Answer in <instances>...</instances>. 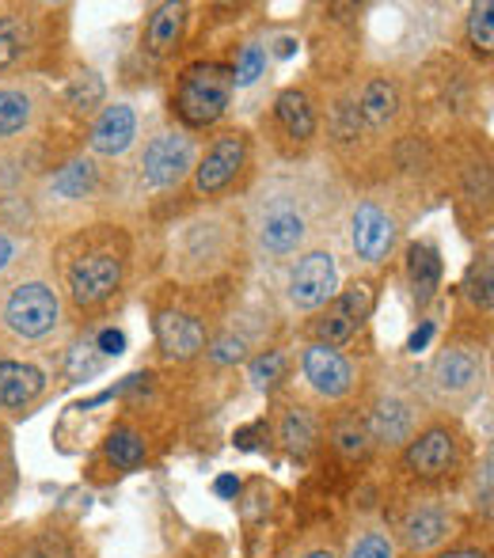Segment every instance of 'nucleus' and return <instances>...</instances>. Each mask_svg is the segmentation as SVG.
Returning <instances> with one entry per match:
<instances>
[{
    "label": "nucleus",
    "mask_w": 494,
    "mask_h": 558,
    "mask_svg": "<svg viewBox=\"0 0 494 558\" xmlns=\"http://www.w3.org/2000/svg\"><path fill=\"white\" fill-rule=\"evenodd\" d=\"M430 380H434V392L442 395V399H453V402L476 399L483 387V358L472 346H449V350L437 354L434 369H430Z\"/></svg>",
    "instance_id": "nucleus-11"
},
{
    "label": "nucleus",
    "mask_w": 494,
    "mask_h": 558,
    "mask_svg": "<svg viewBox=\"0 0 494 558\" xmlns=\"http://www.w3.org/2000/svg\"><path fill=\"white\" fill-rule=\"evenodd\" d=\"M46 392L42 369L27 361H0V410H23Z\"/></svg>",
    "instance_id": "nucleus-17"
},
{
    "label": "nucleus",
    "mask_w": 494,
    "mask_h": 558,
    "mask_svg": "<svg viewBox=\"0 0 494 558\" xmlns=\"http://www.w3.org/2000/svg\"><path fill=\"white\" fill-rule=\"evenodd\" d=\"M465 297L472 300L476 308L491 312L494 293H491V259H487V255H483L480 262H472V270H468V277H465Z\"/></svg>",
    "instance_id": "nucleus-30"
},
{
    "label": "nucleus",
    "mask_w": 494,
    "mask_h": 558,
    "mask_svg": "<svg viewBox=\"0 0 494 558\" xmlns=\"http://www.w3.org/2000/svg\"><path fill=\"white\" fill-rule=\"evenodd\" d=\"M157 343L172 361H190L206 350V327L187 312H160L157 315Z\"/></svg>",
    "instance_id": "nucleus-16"
},
{
    "label": "nucleus",
    "mask_w": 494,
    "mask_h": 558,
    "mask_svg": "<svg viewBox=\"0 0 494 558\" xmlns=\"http://www.w3.org/2000/svg\"><path fill=\"white\" fill-rule=\"evenodd\" d=\"M285 369H289L285 354L267 350V354H259V358H251V365H247V380H251L259 392H274V387L285 380Z\"/></svg>",
    "instance_id": "nucleus-29"
},
{
    "label": "nucleus",
    "mask_w": 494,
    "mask_h": 558,
    "mask_svg": "<svg viewBox=\"0 0 494 558\" xmlns=\"http://www.w3.org/2000/svg\"><path fill=\"white\" fill-rule=\"evenodd\" d=\"M122 285V259L111 251H91L69 266V297L76 308H99Z\"/></svg>",
    "instance_id": "nucleus-8"
},
{
    "label": "nucleus",
    "mask_w": 494,
    "mask_h": 558,
    "mask_svg": "<svg viewBox=\"0 0 494 558\" xmlns=\"http://www.w3.org/2000/svg\"><path fill=\"white\" fill-rule=\"evenodd\" d=\"M300 558H335V551L331 547H316V551H305Z\"/></svg>",
    "instance_id": "nucleus-44"
},
{
    "label": "nucleus",
    "mask_w": 494,
    "mask_h": 558,
    "mask_svg": "<svg viewBox=\"0 0 494 558\" xmlns=\"http://www.w3.org/2000/svg\"><path fill=\"white\" fill-rule=\"evenodd\" d=\"M183 30H187V4H157L149 15V27H145V46H149L152 58H168L175 46L183 42Z\"/></svg>",
    "instance_id": "nucleus-19"
},
{
    "label": "nucleus",
    "mask_w": 494,
    "mask_h": 558,
    "mask_svg": "<svg viewBox=\"0 0 494 558\" xmlns=\"http://www.w3.org/2000/svg\"><path fill=\"white\" fill-rule=\"evenodd\" d=\"M415 422H419V418H415V407L404 395H381V399L373 402V410H369L366 430H369V441H376V445L399 448L415 437Z\"/></svg>",
    "instance_id": "nucleus-14"
},
{
    "label": "nucleus",
    "mask_w": 494,
    "mask_h": 558,
    "mask_svg": "<svg viewBox=\"0 0 494 558\" xmlns=\"http://www.w3.org/2000/svg\"><path fill=\"white\" fill-rule=\"evenodd\" d=\"M259 433H267V422H255V425H247V430L236 433V437H233L236 448H255V445H259V441H255Z\"/></svg>",
    "instance_id": "nucleus-40"
},
{
    "label": "nucleus",
    "mask_w": 494,
    "mask_h": 558,
    "mask_svg": "<svg viewBox=\"0 0 494 558\" xmlns=\"http://www.w3.org/2000/svg\"><path fill=\"white\" fill-rule=\"evenodd\" d=\"M274 119H277V126L285 129V137H293V141L305 145L316 137V111L305 91H297V88L282 91L274 103Z\"/></svg>",
    "instance_id": "nucleus-20"
},
{
    "label": "nucleus",
    "mask_w": 494,
    "mask_h": 558,
    "mask_svg": "<svg viewBox=\"0 0 494 558\" xmlns=\"http://www.w3.org/2000/svg\"><path fill=\"white\" fill-rule=\"evenodd\" d=\"M247 164V137L240 129H229L218 141L206 149V157L195 164V194L202 198H213V194L229 190L236 183V175L244 172Z\"/></svg>",
    "instance_id": "nucleus-9"
},
{
    "label": "nucleus",
    "mask_w": 494,
    "mask_h": 558,
    "mask_svg": "<svg viewBox=\"0 0 494 558\" xmlns=\"http://www.w3.org/2000/svg\"><path fill=\"white\" fill-rule=\"evenodd\" d=\"M293 46H297V42H293V38H282V42H277V53H282V58H285V53H293Z\"/></svg>",
    "instance_id": "nucleus-45"
},
{
    "label": "nucleus",
    "mask_w": 494,
    "mask_h": 558,
    "mask_svg": "<svg viewBox=\"0 0 494 558\" xmlns=\"http://www.w3.org/2000/svg\"><path fill=\"white\" fill-rule=\"evenodd\" d=\"M331 445H335V452L346 456V460H361V456L373 448L369 430H366V418H358V414L335 418V422H331Z\"/></svg>",
    "instance_id": "nucleus-26"
},
{
    "label": "nucleus",
    "mask_w": 494,
    "mask_h": 558,
    "mask_svg": "<svg viewBox=\"0 0 494 558\" xmlns=\"http://www.w3.org/2000/svg\"><path fill=\"white\" fill-rule=\"evenodd\" d=\"M103 76H96V73H81V76H73L69 80V88H65V103L73 107V111H81V114H91L99 103H103Z\"/></svg>",
    "instance_id": "nucleus-28"
},
{
    "label": "nucleus",
    "mask_w": 494,
    "mask_h": 558,
    "mask_svg": "<svg viewBox=\"0 0 494 558\" xmlns=\"http://www.w3.org/2000/svg\"><path fill=\"white\" fill-rule=\"evenodd\" d=\"M96 350L103 354V358H119V354L126 350V335H122V331H114V327L99 331V338H96Z\"/></svg>",
    "instance_id": "nucleus-37"
},
{
    "label": "nucleus",
    "mask_w": 494,
    "mask_h": 558,
    "mask_svg": "<svg viewBox=\"0 0 494 558\" xmlns=\"http://www.w3.org/2000/svg\"><path fill=\"white\" fill-rule=\"evenodd\" d=\"M407 282H411L415 305H430L442 289V251L430 239H419L407 251Z\"/></svg>",
    "instance_id": "nucleus-18"
},
{
    "label": "nucleus",
    "mask_w": 494,
    "mask_h": 558,
    "mask_svg": "<svg viewBox=\"0 0 494 558\" xmlns=\"http://www.w3.org/2000/svg\"><path fill=\"white\" fill-rule=\"evenodd\" d=\"M476 506H483V513H491V460H483V475H480V486H476Z\"/></svg>",
    "instance_id": "nucleus-38"
},
{
    "label": "nucleus",
    "mask_w": 494,
    "mask_h": 558,
    "mask_svg": "<svg viewBox=\"0 0 494 558\" xmlns=\"http://www.w3.org/2000/svg\"><path fill=\"white\" fill-rule=\"evenodd\" d=\"M233 88H236L233 65L198 61V65H190L187 73L180 76V88H175V114L195 129L213 126V122L229 111Z\"/></svg>",
    "instance_id": "nucleus-2"
},
{
    "label": "nucleus",
    "mask_w": 494,
    "mask_h": 558,
    "mask_svg": "<svg viewBox=\"0 0 494 558\" xmlns=\"http://www.w3.org/2000/svg\"><path fill=\"white\" fill-rule=\"evenodd\" d=\"M141 179L149 186H175L183 183L190 172H195V141L180 129H164L157 134L141 152Z\"/></svg>",
    "instance_id": "nucleus-7"
},
{
    "label": "nucleus",
    "mask_w": 494,
    "mask_h": 558,
    "mask_svg": "<svg viewBox=\"0 0 494 558\" xmlns=\"http://www.w3.org/2000/svg\"><path fill=\"white\" fill-rule=\"evenodd\" d=\"M300 372H305L308 387H312L320 399H343V395H350L354 384H358L354 361L346 358L343 350L323 346V343L305 346V354H300Z\"/></svg>",
    "instance_id": "nucleus-10"
},
{
    "label": "nucleus",
    "mask_w": 494,
    "mask_h": 558,
    "mask_svg": "<svg viewBox=\"0 0 494 558\" xmlns=\"http://www.w3.org/2000/svg\"><path fill=\"white\" fill-rule=\"evenodd\" d=\"M396 114H399V88L388 76H373V80L366 84V91H361L358 119L373 129H384Z\"/></svg>",
    "instance_id": "nucleus-21"
},
{
    "label": "nucleus",
    "mask_w": 494,
    "mask_h": 558,
    "mask_svg": "<svg viewBox=\"0 0 494 558\" xmlns=\"http://www.w3.org/2000/svg\"><path fill=\"white\" fill-rule=\"evenodd\" d=\"M0 323L23 343H38V338L53 335L61 323V300L46 282H23L0 305Z\"/></svg>",
    "instance_id": "nucleus-3"
},
{
    "label": "nucleus",
    "mask_w": 494,
    "mask_h": 558,
    "mask_svg": "<svg viewBox=\"0 0 494 558\" xmlns=\"http://www.w3.org/2000/svg\"><path fill=\"white\" fill-rule=\"evenodd\" d=\"M240 358H244V338H236V335L218 338V343H213V350H210L213 365H236Z\"/></svg>",
    "instance_id": "nucleus-36"
},
{
    "label": "nucleus",
    "mask_w": 494,
    "mask_h": 558,
    "mask_svg": "<svg viewBox=\"0 0 494 558\" xmlns=\"http://www.w3.org/2000/svg\"><path fill=\"white\" fill-rule=\"evenodd\" d=\"M99 186V172L91 160H69L65 168H58L50 179V194L53 198H65V201H81L88 198L91 190Z\"/></svg>",
    "instance_id": "nucleus-23"
},
{
    "label": "nucleus",
    "mask_w": 494,
    "mask_h": 558,
    "mask_svg": "<svg viewBox=\"0 0 494 558\" xmlns=\"http://www.w3.org/2000/svg\"><path fill=\"white\" fill-rule=\"evenodd\" d=\"M27 558H73V547L61 536H53V532H46V536H38L35 544H30Z\"/></svg>",
    "instance_id": "nucleus-35"
},
{
    "label": "nucleus",
    "mask_w": 494,
    "mask_h": 558,
    "mask_svg": "<svg viewBox=\"0 0 494 558\" xmlns=\"http://www.w3.org/2000/svg\"><path fill=\"white\" fill-rule=\"evenodd\" d=\"M134 137H137L134 107L114 103V107H103V114L91 122L88 145H91V152H99V157H122V152L134 145Z\"/></svg>",
    "instance_id": "nucleus-15"
},
{
    "label": "nucleus",
    "mask_w": 494,
    "mask_h": 558,
    "mask_svg": "<svg viewBox=\"0 0 494 558\" xmlns=\"http://www.w3.org/2000/svg\"><path fill=\"white\" fill-rule=\"evenodd\" d=\"M30 50V27L23 15L0 12V69L15 65Z\"/></svg>",
    "instance_id": "nucleus-27"
},
{
    "label": "nucleus",
    "mask_w": 494,
    "mask_h": 558,
    "mask_svg": "<svg viewBox=\"0 0 494 558\" xmlns=\"http://www.w3.org/2000/svg\"><path fill=\"white\" fill-rule=\"evenodd\" d=\"M103 369V354L96 350V346H76L73 354H69V376H91V372Z\"/></svg>",
    "instance_id": "nucleus-34"
},
{
    "label": "nucleus",
    "mask_w": 494,
    "mask_h": 558,
    "mask_svg": "<svg viewBox=\"0 0 494 558\" xmlns=\"http://www.w3.org/2000/svg\"><path fill=\"white\" fill-rule=\"evenodd\" d=\"M369 312H373V289H369L366 282L350 285V289L335 293V300H331L328 308H323V315L312 323V335L316 343L323 346H343L350 343L354 335H358L361 327H366Z\"/></svg>",
    "instance_id": "nucleus-5"
},
{
    "label": "nucleus",
    "mask_w": 494,
    "mask_h": 558,
    "mask_svg": "<svg viewBox=\"0 0 494 558\" xmlns=\"http://www.w3.org/2000/svg\"><path fill=\"white\" fill-rule=\"evenodd\" d=\"M396 236H399L396 221H392L381 206H373V201L358 206V213H354V228H350V244H354V255H358L361 262H369V266L384 262L392 255V247H396Z\"/></svg>",
    "instance_id": "nucleus-12"
},
{
    "label": "nucleus",
    "mask_w": 494,
    "mask_h": 558,
    "mask_svg": "<svg viewBox=\"0 0 494 558\" xmlns=\"http://www.w3.org/2000/svg\"><path fill=\"white\" fill-rule=\"evenodd\" d=\"M277 441H282L297 460H305L316 448V441H320V425H316V418L308 414L305 407H285L282 422H277Z\"/></svg>",
    "instance_id": "nucleus-22"
},
{
    "label": "nucleus",
    "mask_w": 494,
    "mask_h": 558,
    "mask_svg": "<svg viewBox=\"0 0 494 558\" xmlns=\"http://www.w3.org/2000/svg\"><path fill=\"white\" fill-rule=\"evenodd\" d=\"M468 463V445L465 433L449 422H434L422 433H415L404 448V471L419 483L442 486L449 479H457Z\"/></svg>",
    "instance_id": "nucleus-1"
},
{
    "label": "nucleus",
    "mask_w": 494,
    "mask_h": 558,
    "mask_svg": "<svg viewBox=\"0 0 494 558\" xmlns=\"http://www.w3.org/2000/svg\"><path fill=\"white\" fill-rule=\"evenodd\" d=\"M312 232L305 206L289 201V194H274V201H262L259 216H255V247L270 259L293 255Z\"/></svg>",
    "instance_id": "nucleus-4"
},
{
    "label": "nucleus",
    "mask_w": 494,
    "mask_h": 558,
    "mask_svg": "<svg viewBox=\"0 0 494 558\" xmlns=\"http://www.w3.org/2000/svg\"><path fill=\"white\" fill-rule=\"evenodd\" d=\"M346 558H396V544H392L388 532L369 529V532H361V536L354 540Z\"/></svg>",
    "instance_id": "nucleus-32"
},
{
    "label": "nucleus",
    "mask_w": 494,
    "mask_h": 558,
    "mask_svg": "<svg viewBox=\"0 0 494 558\" xmlns=\"http://www.w3.org/2000/svg\"><path fill=\"white\" fill-rule=\"evenodd\" d=\"M453 532H457V521H453V513H445L442 506L411 509V513L404 517V524H399V540H404V547L411 555L437 551V547L449 544Z\"/></svg>",
    "instance_id": "nucleus-13"
},
{
    "label": "nucleus",
    "mask_w": 494,
    "mask_h": 558,
    "mask_svg": "<svg viewBox=\"0 0 494 558\" xmlns=\"http://www.w3.org/2000/svg\"><path fill=\"white\" fill-rule=\"evenodd\" d=\"M213 491H218V498H236L244 486H240V479H236V475H221L218 483H213Z\"/></svg>",
    "instance_id": "nucleus-41"
},
{
    "label": "nucleus",
    "mask_w": 494,
    "mask_h": 558,
    "mask_svg": "<svg viewBox=\"0 0 494 558\" xmlns=\"http://www.w3.org/2000/svg\"><path fill=\"white\" fill-rule=\"evenodd\" d=\"M437 558H491L487 551H480V547H457V551H445Z\"/></svg>",
    "instance_id": "nucleus-43"
},
{
    "label": "nucleus",
    "mask_w": 494,
    "mask_h": 558,
    "mask_svg": "<svg viewBox=\"0 0 494 558\" xmlns=\"http://www.w3.org/2000/svg\"><path fill=\"white\" fill-rule=\"evenodd\" d=\"M15 262V239L8 232H0V274Z\"/></svg>",
    "instance_id": "nucleus-42"
},
{
    "label": "nucleus",
    "mask_w": 494,
    "mask_h": 558,
    "mask_svg": "<svg viewBox=\"0 0 494 558\" xmlns=\"http://www.w3.org/2000/svg\"><path fill=\"white\" fill-rule=\"evenodd\" d=\"M468 42H472L480 53H491V46H494V4L491 0L476 4L472 15H468Z\"/></svg>",
    "instance_id": "nucleus-31"
},
{
    "label": "nucleus",
    "mask_w": 494,
    "mask_h": 558,
    "mask_svg": "<svg viewBox=\"0 0 494 558\" xmlns=\"http://www.w3.org/2000/svg\"><path fill=\"white\" fill-rule=\"evenodd\" d=\"M0 468H4V460H0Z\"/></svg>",
    "instance_id": "nucleus-46"
},
{
    "label": "nucleus",
    "mask_w": 494,
    "mask_h": 558,
    "mask_svg": "<svg viewBox=\"0 0 494 558\" xmlns=\"http://www.w3.org/2000/svg\"><path fill=\"white\" fill-rule=\"evenodd\" d=\"M430 338H434V323H422V327L419 331H415V335L411 338H407V350H411V354H419V350H427V343H430Z\"/></svg>",
    "instance_id": "nucleus-39"
},
{
    "label": "nucleus",
    "mask_w": 494,
    "mask_h": 558,
    "mask_svg": "<svg viewBox=\"0 0 494 558\" xmlns=\"http://www.w3.org/2000/svg\"><path fill=\"white\" fill-rule=\"evenodd\" d=\"M262 69H267V50L251 42V46H244V50H240V61H236L233 76H236V84H240V88H247V84L259 80Z\"/></svg>",
    "instance_id": "nucleus-33"
},
{
    "label": "nucleus",
    "mask_w": 494,
    "mask_h": 558,
    "mask_svg": "<svg viewBox=\"0 0 494 558\" xmlns=\"http://www.w3.org/2000/svg\"><path fill=\"white\" fill-rule=\"evenodd\" d=\"M107 460L114 463V468L122 471H134L145 463V456H149V445H145V437L134 430V425H114L111 433H107Z\"/></svg>",
    "instance_id": "nucleus-25"
},
{
    "label": "nucleus",
    "mask_w": 494,
    "mask_h": 558,
    "mask_svg": "<svg viewBox=\"0 0 494 558\" xmlns=\"http://www.w3.org/2000/svg\"><path fill=\"white\" fill-rule=\"evenodd\" d=\"M35 119V99L23 88H0V141H12Z\"/></svg>",
    "instance_id": "nucleus-24"
},
{
    "label": "nucleus",
    "mask_w": 494,
    "mask_h": 558,
    "mask_svg": "<svg viewBox=\"0 0 494 558\" xmlns=\"http://www.w3.org/2000/svg\"><path fill=\"white\" fill-rule=\"evenodd\" d=\"M338 289V266L331 251H308L297 259V266L289 270V305L297 312H316L328 308L335 300Z\"/></svg>",
    "instance_id": "nucleus-6"
}]
</instances>
